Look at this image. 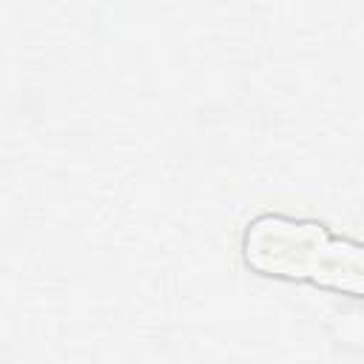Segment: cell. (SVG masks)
I'll return each instance as SVG.
<instances>
[{"label": "cell", "mask_w": 364, "mask_h": 364, "mask_svg": "<svg viewBox=\"0 0 364 364\" xmlns=\"http://www.w3.org/2000/svg\"><path fill=\"white\" fill-rule=\"evenodd\" d=\"M242 262L264 279L301 282L350 299L364 296L361 242L333 236L318 219L259 213L245 225Z\"/></svg>", "instance_id": "1"}]
</instances>
